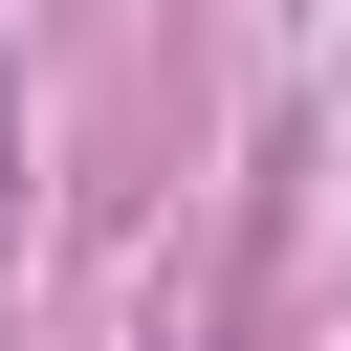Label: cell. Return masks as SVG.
<instances>
[{"instance_id": "1", "label": "cell", "mask_w": 351, "mask_h": 351, "mask_svg": "<svg viewBox=\"0 0 351 351\" xmlns=\"http://www.w3.org/2000/svg\"><path fill=\"white\" fill-rule=\"evenodd\" d=\"M0 241H22V132H0Z\"/></svg>"}]
</instances>
